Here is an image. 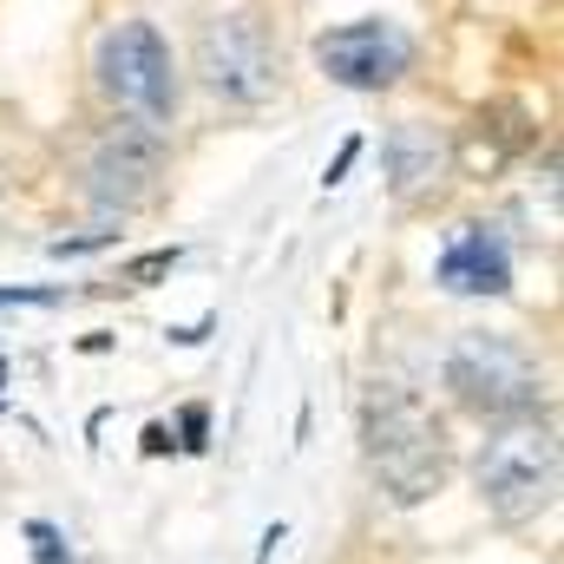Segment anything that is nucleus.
Returning <instances> with one entry per match:
<instances>
[{"instance_id": "obj_1", "label": "nucleus", "mask_w": 564, "mask_h": 564, "mask_svg": "<svg viewBox=\"0 0 564 564\" xmlns=\"http://www.w3.org/2000/svg\"><path fill=\"white\" fill-rule=\"evenodd\" d=\"M558 479H564V446H558V421L552 408L539 414H512L492 421V433L473 453V486L479 506L499 525H532L558 506Z\"/></svg>"}, {"instance_id": "obj_2", "label": "nucleus", "mask_w": 564, "mask_h": 564, "mask_svg": "<svg viewBox=\"0 0 564 564\" xmlns=\"http://www.w3.org/2000/svg\"><path fill=\"white\" fill-rule=\"evenodd\" d=\"M361 453L394 506H426L453 479V440L440 414L408 388H375L361 408Z\"/></svg>"}, {"instance_id": "obj_3", "label": "nucleus", "mask_w": 564, "mask_h": 564, "mask_svg": "<svg viewBox=\"0 0 564 564\" xmlns=\"http://www.w3.org/2000/svg\"><path fill=\"white\" fill-rule=\"evenodd\" d=\"M446 394L479 414V421H512V414H539L552 408V368L519 341V335H492V328H466L453 335L446 361H440Z\"/></svg>"}, {"instance_id": "obj_4", "label": "nucleus", "mask_w": 564, "mask_h": 564, "mask_svg": "<svg viewBox=\"0 0 564 564\" xmlns=\"http://www.w3.org/2000/svg\"><path fill=\"white\" fill-rule=\"evenodd\" d=\"M191 79L237 112H263L282 93V46L257 7H224L191 40Z\"/></svg>"}, {"instance_id": "obj_5", "label": "nucleus", "mask_w": 564, "mask_h": 564, "mask_svg": "<svg viewBox=\"0 0 564 564\" xmlns=\"http://www.w3.org/2000/svg\"><path fill=\"white\" fill-rule=\"evenodd\" d=\"M93 86L119 119H139L164 132L184 106V73L171 59V40L151 20H112L93 46Z\"/></svg>"}, {"instance_id": "obj_6", "label": "nucleus", "mask_w": 564, "mask_h": 564, "mask_svg": "<svg viewBox=\"0 0 564 564\" xmlns=\"http://www.w3.org/2000/svg\"><path fill=\"white\" fill-rule=\"evenodd\" d=\"M164 171H171V139L151 132V126H139V119H112L99 139L86 144L79 184H86V204H93V210L132 217L144 204H158Z\"/></svg>"}, {"instance_id": "obj_7", "label": "nucleus", "mask_w": 564, "mask_h": 564, "mask_svg": "<svg viewBox=\"0 0 564 564\" xmlns=\"http://www.w3.org/2000/svg\"><path fill=\"white\" fill-rule=\"evenodd\" d=\"M315 66L348 93H388L414 73V33L401 20H381V13L341 20V26L315 33Z\"/></svg>"}, {"instance_id": "obj_8", "label": "nucleus", "mask_w": 564, "mask_h": 564, "mask_svg": "<svg viewBox=\"0 0 564 564\" xmlns=\"http://www.w3.org/2000/svg\"><path fill=\"white\" fill-rule=\"evenodd\" d=\"M381 158H388V191H394V204H426V197H440V184L453 177V132L446 126H426V119H401L388 144H381Z\"/></svg>"}, {"instance_id": "obj_9", "label": "nucleus", "mask_w": 564, "mask_h": 564, "mask_svg": "<svg viewBox=\"0 0 564 564\" xmlns=\"http://www.w3.org/2000/svg\"><path fill=\"white\" fill-rule=\"evenodd\" d=\"M433 276H440V289H453V295H506V289H512V250H506L486 224H466V230L440 250Z\"/></svg>"}, {"instance_id": "obj_10", "label": "nucleus", "mask_w": 564, "mask_h": 564, "mask_svg": "<svg viewBox=\"0 0 564 564\" xmlns=\"http://www.w3.org/2000/svg\"><path fill=\"white\" fill-rule=\"evenodd\" d=\"M26 539H33V552H40V564H66V539H59L53 525H40V519H33V525H26Z\"/></svg>"}, {"instance_id": "obj_11", "label": "nucleus", "mask_w": 564, "mask_h": 564, "mask_svg": "<svg viewBox=\"0 0 564 564\" xmlns=\"http://www.w3.org/2000/svg\"><path fill=\"white\" fill-rule=\"evenodd\" d=\"M106 243H119V230H93V237H59V243H53V257H93V250H106Z\"/></svg>"}, {"instance_id": "obj_12", "label": "nucleus", "mask_w": 564, "mask_h": 564, "mask_svg": "<svg viewBox=\"0 0 564 564\" xmlns=\"http://www.w3.org/2000/svg\"><path fill=\"white\" fill-rule=\"evenodd\" d=\"M164 270H177V250H151L139 263H126V282H151V276H164Z\"/></svg>"}, {"instance_id": "obj_13", "label": "nucleus", "mask_w": 564, "mask_h": 564, "mask_svg": "<svg viewBox=\"0 0 564 564\" xmlns=\"http://www.w3.org/2000/svg\"><path fill=\"white\" fill-rule=\"evenodd\" d=\"M355 158H361V139H348V144H341V151H335V164H328V171H322V184H328V191H335V184H341V177H348V171H355Z\"/></svg>"}, {"instance_id": "obj_14", "label": "nucleus", "mask_w": 564, "mask_h": 564, "mask_svg": "<svg viewBox=\"0 0 564 564\" xmlns=\"http://www.w3.org/2000/svg\"><path fill=\"white\" fill-rule=\"evenodd\" d=\"M204 433H210V414H204V408H184V446H191V453L204 446Z\"/></svg>"}, {"instance_id": "obj_15", "label": "nucleus", "mask_w": 564, "mask_h": 564, "mask_svg": "<svg viewBox=\"0 0 564 564\" xmlns=\"http://www.w3.org/2000/svg\"><path fill=\"white\" fill-rule=\"evenodd\" d=\"M7 302H59V289H0V308Z\"/></svg>"}, {"instance_id": "obj_16", "label": "nucleus", "mask_w": 564, "mask_h": 564, "mask_svg": "<svg viewBox=\"0 0 564 564\" xmlns=\"http://www.w3.org/2000/svg\"><path fill=\"white\" fill-rule=\"evenodd\" d=\"M204 335H210V322H191V328H171V341H177V348H197Z\"/></svg>"}, {"instance_id": "obj_17", "label": "nucleus", "mask_w": 564, "mask_h": 564, "mask_svg": "<svg viewBox=\"0 0 564 564\" xmlns=\"http://www.w3.org/2000/svg\"><path fill=\"white\" fill-rule=\"evenodd\" d=\"M0 388H7V355H0Z\"/></svg>"}]
</instances>
